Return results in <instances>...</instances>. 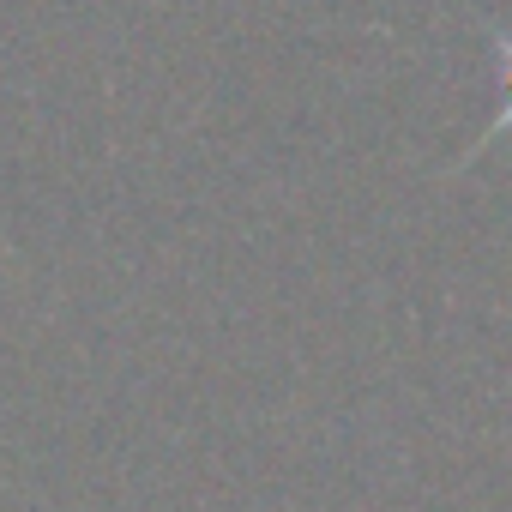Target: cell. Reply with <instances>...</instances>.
Wrapping results in <instances>:
<instances>
[{
    "mask_svg": "<svg viewBox=\"0 0 512 512\" xmlns=\"http://www.w3.org/2000/svg\"><path fill=\"white\" fill-rule=\"evenodd\" d=\"M488 49H494V79H500V109H494V127H488L464 157H458V169H464V163H476L500 133H512V31H488Z\"/></svg>",
    "mask_w": 512,
    "mask_h": 512,
    "instance_id": "6da1fadb",
    "label": "cell"
}]
</instances>
